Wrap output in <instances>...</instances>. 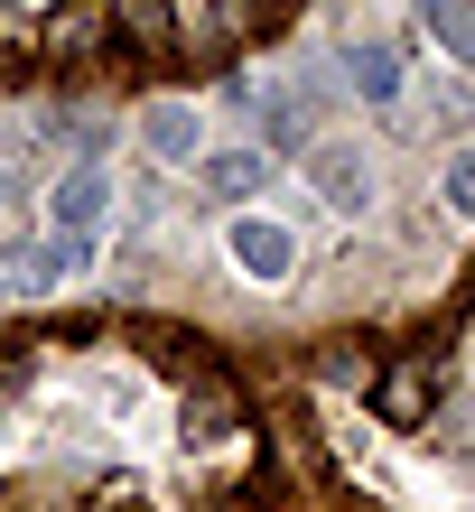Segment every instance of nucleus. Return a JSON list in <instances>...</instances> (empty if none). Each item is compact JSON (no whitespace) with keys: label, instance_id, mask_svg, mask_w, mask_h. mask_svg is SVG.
Wrapping results in <instances>:
<instances>
[{"label":"nucleus","instance_id":"obj_1","mask_svg":"<svg viewBox=\"0 0 475 512\" xmlns=\"http://www.w3.org/2000/svg\"><path fill=\"white\" fill-rule=\"evenodd\" d=\"M103 47H112V19L94 10V0H56V10L38 19V56L47 66H94Z\"/></svg>","mask_w":475,"mask_h":512},{"label":"nucleus","instance_id":"obj_2","mask_svg":"<svg viewBox=\"0 0 475 512\" xmlns=\"http://www.w3.org/2000/svg\"><path fill=\"white\" fill-rule=\"evenodd\" d=\"M299 159H308L317 196L336 205V215H364V205H373V159H364V149H345V140H308Z\"/></svg>","mask_w":475,"mask_h":512},{"label":"nucleus","instance_id":"obj_3","mask_svg":"<svg viewBox=\"0 0 475 512\" xmlns=\"http://www.w3.org/2000/svg\"><path fill=\"white\" fill-rule=\"evenodd\" d=\"M429 401H438V354H401V364L373 373V410L392 419V429H420Z\"/></svg>","mask_w":475,"mask_h":512},{"label":"nucleus","instance_id":"obj_4","mask_svg":"<svg viewBox=\"0 0 475 512\" xmlns=\"http://www.w3.org/2000/svg\"><path fill=\"white\" fill-rule=\"evenodd\" d=\"M103 215H112V168H103V159H75L66 177H56V196H47V224L94 233Z\"/></svg>","mask_w":475,"mask_h":512},{"label":"nucleus","instance_id":"obj_5","mask_svg":"<svg viewBox=\"0 0 475 512\" xmlns=\"http://www.w3.org/2000/svg\"><path fill=\"white\" fill-rule=\"evenodd\" d=\"M140 149H150V159H168V168H196V149H205V112H196V103H177V94H159L150 112H140Z\"/></svg>","mask_w":475,"mask_h":512},{"label":"nucleus","instance_id":"obj_6","mask_svg":"<svg viewBox=\"0 0 475 512\" xmlns=\"http://www.w3.org/2000/svg\"><path fill=\"white\" fill-rule=\"evenodd\" d=\"M103 19L131 56H177V0H112Z\"/></svg>","mask_w":475,"mask_h":512},{"label":"nucleus","instance_id":"obj_7","mask_svg":"<svg viewBox=\"0 0 475 512\" xmlns=\"http://www.w3.org/2000/svg\"><path fill=\"white\" fill-rule=\"evenodd\" d=\"M280 10H289V0H205V10H196V38H205V47H243V38H261ZM205 47H196V56H205Z\"/></svg>","mask_w":475,"mask_h":512},{"label":"nucleus","instance_id":"obj_8","mask_svg":"<svg viewBox=\"0 0 475 512\" xmlns=\"http://www.w3.org/2000/svg\"><path fill=\"white\" fill-rule=\"evenodd\" d=\"M196 177H205V196H215V205H243V196H261L271 159H261V149H196Z\"/></svg>","mask_w":475,"mask_h":512},{"label":"nucleus","instance_id":"obj_9","mask_svg":"<svg viewBox=\"0 0 475 512\" xmlns=\"http://www.w3.org/2000/svg\"><path fill=\"white\" fill-rule=\"evenodd\" d=\"M233 261H243L252 280H280V270L299 261V243H289V224H271V215H233Z\"/></svg>","mask_w":475,"mask_h":512},{"label":"nucleus","instance_id":"obj_10","mask_svg":"<svg viewBox=\"0 0 475 512\" xmlns=\"http://www.w3.org/2000/svg\"><path fill=\"white\" fill-rule=\"evenodd\" d=\"M345 84H354V94H364V103H401V56L392 47H345Z\"/></svg>","mask_w":475,"mask_h":512},{"label":"nucleus","instance_id":"obj_11","mask_svg":"<svg viewBox=\"0 0 475 512\" xmlns=\"http://www.w3.org/2000/svg\"><path fill=\"white\" fill-rule=\"evenodd\" d=\"M38 270H47L56 289H66L75 270H94V233H66V224H47V233H38Z\"/></svg>","mask_w":475,"mask_h":512},{"label":"nucleus","instance_id":"obj_12","mask_svg":"<svg viewBox=\"0 0 475 512\" xmlns=\"http://www.w3.org/2000/svg\"><path fill=\"white\" fill-rule=\"evenodd\" d=\"M373 373H382V354H373V345H354V336L317 354V382H336V391H345V382H354V391H373Z\"/></svg>","mask_w":475,"mask_h":512},{"label":"nucleus","instance_id":"obj_13","mask_svg":"<svg viewBox=\"0 0 475 512\" xmlns=\"http://www.w3.org/2000/svg\"><path fill=\"white\" fill-rule=\"evenodd\" d=\"M420 19L448 56H475V0H420Z\"/></svg>","mask_w":475,"mask_h":512},{"label":"nucleus","instance_id":"obj_14","mask_svg":"<svg viewBox=\"0 0 475 512\" xmlns=\"http://www.w3.org/2000/svg\"><path fill=\"white\" fill-rule=\"evenodd\" d=\"M448 205H457V215H466V224H475V149H466V159H457V168H448Z\"/></svg>","mask_w":475,"mask_h":512},{"label":"nucleus","instance_id":"obj_15","mask_svg":"<svg viewBox=\"0 0 475 512\" xmlns=\"http://www.w3.org/2000/svg\"><path fill=\"white\" fill-rule=\"evenodd\" d=\"M94 512H140V503H122V494H103V503H94Z\"/></svg>","mask_w":475,"mask_h":512},{"label":"nucleus","instance_id":"obj_16","mask_svg":"<svg viewBox=\"0 0 475 512\" xmlns=\"http://www.w3.org/2000/svg\"><path fill=\"white\" fill-rule=\"evenodd\" d=\"M0 298H10V280H0Z\"/></svg>","mask_w":475,"mask_h":512}]
</instances>
